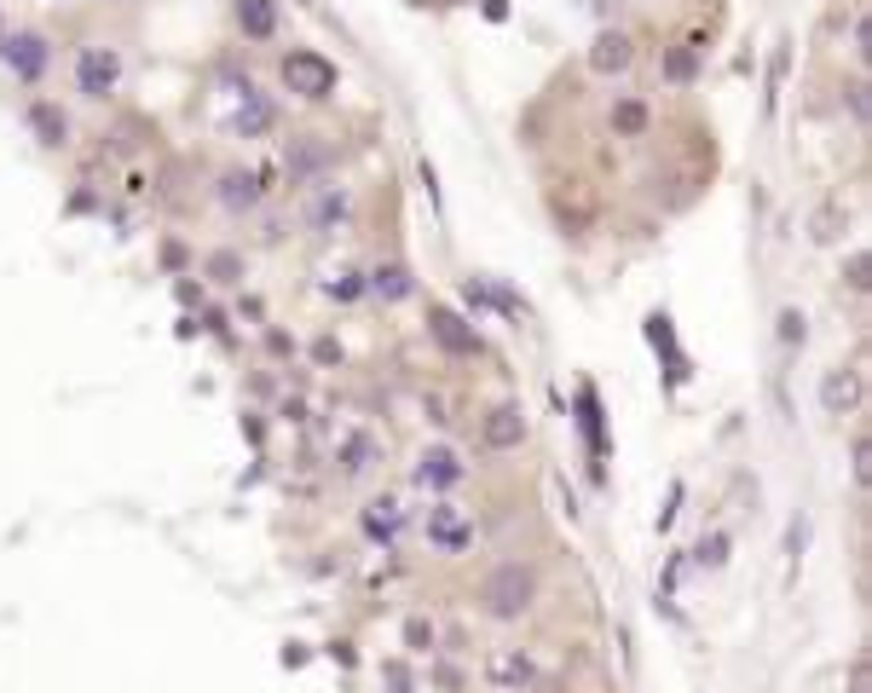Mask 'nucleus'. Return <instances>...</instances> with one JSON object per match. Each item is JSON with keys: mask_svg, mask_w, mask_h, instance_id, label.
<instances>
[{"mask_svg": "<svg viewBox=\"0 0 872 693\" xmlns=\"http://www.w3.org/2000/svg\"><path fill=\"white\" fill-rule=\"evenodd\" d=\"M532 601H538V573H532V566H520V561L485 573V584H480V607L492 619H520Z\"/></svg>", "mask_w": 872, "mask_h": 693, "instance_id": "1", "label": "nucleus"}, {"mask_svg": "<svg viewBox=\"0 0 872 693\" xmlns=\"http://www.w3.org/2000/svg\"><path fill=\"white\" fill-rule=\"evenodd\" d=\"M283 81H290V93H301V98H313V105H318V98L335 93V64L323 52L301 47V52L283 58Z\"/></svg>", "mask_w": 872, "mask_h": 693, "instance_id": "2", "label": "nucleus"}, {"mask_svg": "<svg viewBox=\"0 0 872 693\" xmlns=\"http://www.w3.org/2000/svg\"><path fill=\"white\" fill-rule=\"evenodd\" d=\"M116 81H121V58H116L110 47H87V52L75 58V87L87 93V98H105Z\"/></svg>", "mask_w": 872, "mask_h": 693, "instance_id": "3", "label": "nucleus"}, {"mask_svg": "<svg viewBox=\"0 0 872 693\" xmlns=\"http://www.w3.org/2000/svg\"><path fill=\"white\" fill-rule=\"evenodd\" d=\"M485 677H492V688H503V693H520V688H532L538 665L526 659L520 647H503V654H492V659H485Z\"/></svg>", "mask_w": 872, "mask_h": 693, "instance_id": "4", "label": "nucleus"}, {"mask_svg": "<svg viewBox=\"0 0 872 693\" xmlns=\"http://www.w3.org/2000/svg\"><path fill=\"white\" fill-rule=\"evenodd\" d=\"M428 330H434V341L445 346V353H457V359H469L474 346H480L474 330H469V324H462L451 307H434V313H428Z\"/></svg>", "mask_w": 872, "mask_h": 693, "instance_id": "5", "label": "nucleus"}, {"mask_svg": "<svg viewBox=\"0 0 872 693\" xmlns=\"http://www.w3.org/2000/svg\"><path fill=\"white\" fill-rule=\"evenodd\" d=\"M485 445H492V451H515V445L526 439V416H520V404H497L492 416H485Z\"/></svg>", "mask_w": 872, "mask_h": 693, "instance_id": "6", "label": "nucleus"}, {"mask_svg": "<svg viewBox=\"0 0 872 693\" xmlns=\"http://www.w3.org/2000/svg\"><path fill=\"white\" fill-rule=\"evenodd\" d=\"M0 58H7L24 81H35L40 70H47V40H40V35H12L7 47H0Z\"/></svg>", "mask_w": 872, "mask_h": 693, "instance_id": "7", "label": "nucleus"}, {"mask_svg": "<svg viewBox=\"0 0 872 693\" xmlns=\"http://www.w3.org/2000/svg\"><path fill=\"white\" fill-rule=\"evenodd\" d=\"M856 399H861V376H856V371H826V381H821V404H826V416L856 411Z\"/></svg>", "mask_w": 872, "mask_h": 693, "instance_id": "8", "label": "nucleus"}, {"mask_svg": "<svg viewBox=\"0 0 872 693\" xmlns=\"http://www.w3.org/2000/svg\"><path fill=\"white\" fill-rule=\"evenodd\" d=\"M428 538H434L439 549H451V555H457V549H469V543H474V526H462V520H457V508H451V503H439L434 515H428Z\"/></svg>", "mask_w": 872, "mask_h": 693, "instance_id": "9", "label": "nucleus"}, {"mask_svg": "<svg viewBox=\"0 0 872 693\" xmlns=\"http://www.w3.org/2000/svg\"><path fill=\"white\" fill-rule=\"evenodd\" d=\"M416 480L422 485H457L462 480V462H457V451H445V445H434V451H422V462H416Z\"/></svg>", "mask_w": 872, "mask_h": 693, "instance_id": "10", "label": "nucleus"}, {"mask_svg": "<svg viewBox=\"0 0 872 693\" xmlns=\"http://www.w3.org/2000/svg\"><path fill=\"white\" fill-rule=\"evenodd\" d=\"M624 64H631V35H618V30L596 35V47H590V70H601V75H618Z\"/></svg>", "mask_w": 872, "mask_h": 693, "instance_id": "11", "label": "nucleus"}, {"mask_svg": "<svg viewBox=\"0 0 872 693\" xmlns=\"http://www.w3.org/2000/svg\"><path fill=\"white\" fill-rule=\"evenodd\" d=\"M237 24L249 40H272L278 35V7L272 0H237Z\"/></svg>", "mask_w": 872, "mask_h": 693, "instance_id": "12", "label": "nucleus"}, {"mask_svg": "<svg viewBox=\"0 0 872 693\" xmlns=\"http://www.w3.org/2000/svg\"><path fill=\"white\" fill-rule=\"evenodd\" d=\"M307 220L318 232H330V226H341V220H347V191L341 186H323L318 197H313V209H307Z\"/></svg>", "mask_w": 872, "mask_h": 693, "instance_id": "13", "label": "nucleus"}, {"mask_svg": "<svg viewBox=\"0 0 872 693\" xmlns=\"http://www.w3.org/2000/svg\"><path fill=\"white\" fill-rule=\"evenodd\" d=\"M283 162H290V179H307V174H318L323 162H330V145H323V139H295Z\"/></svg>", "mask_w": 872, "mask_h": 693, "instance_id": "14", "label": "nucleus"}, {"mask_svg": "<svg viewBox=\"0 0 872 693\" xmlns=\"http://www.w3.org/2000/svg\"><path fill=\"white\" fill-rule=\"evenodd\" d=\"M255 197H260V186H255V174H226L220 179V202L237 214V209H255Z\"/></svg>", "mask_w": 872, "mask_h": 693, "instance_id": "15", "label": "nucleus"}, {"mask_svg": "<svg viewBox=\"0 0 872 693\" xmlns=\"http://www.w3.org/2000/svg\"><path fill=\"white\" fill-rule=\"evenodd\" d=\"M370 290L381 301H404V295H411V272H404V267H376L370 272Z\"/></svg>", "mask_w": 872, "mask_h": 693, "instance_id": "16", "label": "nucleus"}, {"mask_svg": "<svg viewBox=\"0 0 872 693\" xmlns=\"http://www.w3.org/2000/svg\"><path fill=\"white\" fill-rule=\"evenodd\" d=\"M272 128V105L255 93H243V110H237V133H267Z\"/></svg>", "mask_w": 872, "mask_h": 693, "instance_id": "17", "label": "nucleus"}, {"mask_svg": "<svg viewBox=\"0 0 872 693\" xmlns=\"http://www.w3.org/2000/svg\"><path fill=\"white\" fill-rule=\"evenodd\" d=\"M364 532H370V538H393V532H399V503L381 497V503L364 508Z\"/></svg>", "mask_w": 872, "mask_h": 693, "instance_id": "18", "label": "nucleus"}, {"mask_svg": "<svg viewBox=\"0 0 872 693\" xmlns=\"http://www.w3.org/2000/svg\"><path fill=\"white\" fill-rule=\"evenodd\" d=\"M30 128L47 139V145H64V116H58L52 105H35V110H30Z\"/></svg>", "mask_w": 872, "mask_h": 693, "instance_id": "19", "label": "nucleus"}, {"mask_svg": "<svg viewBox=\"0 0 872 693\" xmlns=\"http://www.w3.org/2000/svg\"><path fill=\"white\" fill-rule=\"evenodd\" d=\"M694 70H699L694 47H671V52H664V75H671V81H694Z\"/></svg>", "mask_w": 872, "mask_h": 693, "instance_id": "20", "label": "nucleus"}, {"mask_svg": "<svg viewBox=\"0 0 872 693\" xmlns=\"http://www.w3.org/2000/svg\"><path fill=\"white\" fill-rule=\"evenodd\" d=\"M613 128H618V133H641V128H647V105H636V98H624V105L613 110Z\"/></svg>", "mask_w": 872, "mask_h": 693, "instance_id": "21", "label": "nucleus"}, {"mask_svg": "<svg viewBox=\"0 0 872 693\" xmlns=\"http://www.w3.org/2000/svg\"><path fill=\"white\" fill-rule=\"evenodd\" d=\"M699 561H705V566H722V561H728V538H722V532H711V538L699 543Z\"/></svg>", "mask_w": 872, "mask_h": 693, "instance_id": "22", "label": "nucleus"}, {"mask_svg": "<svg viewBox=\"0 0 872 693\" xmlns=\"http://www.w3.org/2000/svg\"><path fill=\"white\" fill-rule=\"evenodd\" d=\"M780 341H786V346H798V341H803V313H792V307L780 313Z\"/></svg>", "mask_w": 872, "mask_h": 693, "instance_id": "23", "label": "nucleus"}, {"mask_svg": "<svg viewBox=\"0 0 872 693\" xmlns=\"http://www.w3.org/2000/svg\"><path fill=\"white\" fill-rule=\"evenodd\" d=\"M404 642H411V647H434V630L422 619H411V624H404Z\"/></svg>", "mask_w": 872, "mask_h": 693, "instance_id": "24", "label": "nucleus"}, {"mask_svg": "<svg viewBox=\"0 0 872 693\" xmlns=\"http://www.w3.org/2000/svg\"><path fill=\"white\" fill-rule=\"evenodd\" d=\"M815 237H821V243H833V237H838V209H821V220H815Z\"/></svg>", "mask_w": 872, "mask_h": 693, "instance_id": "25", "label": "nucleus"}, {"mask_svg": "<svg viewBox=\"0 0 872 693\" xmlns=\"http://www.w3.org/2000/svg\"><path fill=\"white\" fill-rule=\"evenodd\" d=\"M867 457H872V445H867V439H856V485H867V474H872V462H867Z\"/></svg>", "mask_w": 872, "mask_h": 693, "instance_id": "26", "label": "nucleus"}, {"mask_svg": "<svg viewBox=\"0 0 872 693\" xmlns=\"http://www.w3.org/2000/svg\"><path fill=\"white\" fill-rule=\"evenodd\" d=\"M849 290H867V255L849 260Z\"/></svg>", "mask_w": 872, "mask_h": 693, "instance_id": "27", "label": "nucleus"}, {"mask_svg": "<svg viewBox=\"0 0 872 693\" xmlns=\"http://www.w3.org/2000/svg\"><path fill=\"white\" fill-rule=\"evenodd\" d=\"M388 682H393V693H411V677H404V665H388Z\"/></svg>", "mask_w": 872, "mask_h": 693, "instance_id": "28", "label": "nucleus"}, {"mask_svg": "<svg viewBox=\"0 0 872 693\" xmlns=\"http://www.w3.org/2000/svg\"><path fill=\"white\" fill-rule=\"evenodd\" d=\"M330 295H335V301H353V295H358V283H353V278H341V283H330Z\"/></svg>", "mask_w": 872, "mask_h": 693, "instance_id": "29", "label": "nucleus"}]
</instances>
